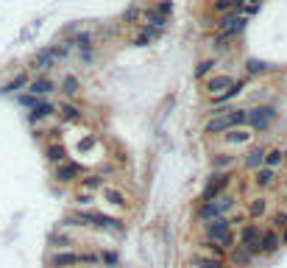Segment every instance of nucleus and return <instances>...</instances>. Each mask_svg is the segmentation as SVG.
I'll list each match as a JSON object with an SVG mask.
<instances>
[{
	"mask_svg": "<svg viewBox=\"0 0 287 268\" xmlns=\"http://www.w3.org/2000/svg\"><path fill=\"white\" fill-rule=\"evenodd\" d=\"M245 120H248V112H243V109H229L226 115H215V120L206 123V132L220 134V132H226V129H231V126H243Z\"/></svg>",
	"mask_w": 287,
	"mask_h": 268,
	"instance_id": "nucleus-1",
	"label": "nucleus"
},
{
	"mask_svg": "<svg viewBox=\"0 0 287 268\" xmlns=\"http://www.w3.org/2000/svg\"><path fill=\"white\" fill-rule=\"evenodd\" d=\"M206 235H209V240L212 243H223V249L226 246H231V235H229V221L226 218H212V224H206Z\"/></svg>",
	"mask_w": 287,
	"mask_h": 268,
	"instance_id": "nucleus-2",
	"label": "nucleus"
},
{
	"mask_svg": "<svg viewBox=\"0 0 287 268\" xmlns=\"http://www.w3.org/2000/svg\"><path fill=\"white\" fill-rule=\"evenodd\" d=\"M248 120H251V126L254 129H268L271 126V120H276V109L273 106H259V109H254L251 115H248Z\"/></svg>",
	"mask_w": 287,
	"mask_h": 268,
	"instance_id": "nucleus-3",
	"label": "nucleus"
},
{
	"mask_svg": "<svg viewBox=\"0 0 287 268\" xmlns=\"http://www.w3.org/2000/svg\"><path fill=\"white\" fill-rule=\"evenodd\" d=\"M229 179H231L229 173H215V176H212V182L206 184V190H203V201H212L215 196H220V193L229 187Z\"/></svg>",
	"mask_w": 287,
	"mask_h": 268,
	"instance_id": "nucleus-4",
	"label": "nucleus"
},
{
	"mask_svg": "<svg viewBox=\"0 0 287 268\" xmlns=\"http://www.w3.org/2000/svg\"><path fill=\"white\" fill-rule=\"evenodd\" d=\"M257 243H259V226L248 224V226L243 229V232H240V246H243L248 254H254V252H259Z\"/></svg>",
	"mask_w": 287,
	"mask_h": 268,
	"instance_id": "nucleus-5",
	"label": "nucleus"
},
{
	"mask_svg": "<svg viewBox=\"0 0 287 268\" xmlns=\"http://www.w3.org/2000/svg\"><path fill=\"white\" fill-rule=\"evenodd\" d=\"M257 246H259V252L273 254L276 249L282 246V240H279V235H276V232H262V235H259V243H257Z\"/></svg>",
	"mask_w": 287,
	"mask_h": 268,
	"instance_id": "nucleus-6",
	"label": "nucleus"
},
{
	"mask_svg": "<svg viewBox=\"0 0 287 268\" xmlns=\"http://www.w3.org/2000/svg\"><path fill=\"white\" fill-rule=\"evenodd\" d=\"M78 173H81V165H76V162H59V168H56L59 182H73Z\"/></svg>",
	"mask_w": 287,
	"mask_h": 268,
	"instance_id": "nucleus-7",
	"label": "nucleus"
},
{
	"mask_svg": "<svg viewBox=\"0 0 287 268\" xmlns=\"http://www.w3.org/2000/svg\"><path fill=\"white\" fill-rule=\"evenodd\" d=\"M81 263V254H67V252H59L50 257V266L56 268H70V266H78Z\"/></svg>",
	"mask_w": 287,
	"mask_h": 268,
	"instance_id": "nucleus-8",
	"label": "nucleus"
},
{
	"mask_svg": "<svg viewBox=\"0 0 287 268\" xmlns=\"http://www.w3.org/2000/svg\"><path fill=\"white\" fill-rule=\"evenodd\" d=\"M234 81H231L229 76H215V78H209L206 81V92H212V95H220V92L226 90V87H231Z\"/></svg>",
	"mask_w": 287,
	"mask_h": 268,
	"instance_id": "nucleus-9",
	"label": "nucleus"
},
{
	"mask_svg": "<svg viewBox=\"0 0 287 268\" xmlns=\"http://www.w3.org/2000/svg\"><path fill=\"white\" fill-rule=\"evenodd\" d=\"M145 22H148V28L159 31V28H165V22H168V17H165V14H159L156 8H148V11H145Z\"/></svg>",
	"mask_w": 287,
	"mask_h": 268,
	"instance_id": "nucleus-10",
	"label": "nucleus"
},
{
	"mask_svg": "<svg viewBox=\"0 0 287 268\" xmlns=\"http://www.w3.org/2000/svg\"><path fill=\"white\" fill-rule=\"evenodd\" d=\"M243 87H245V81H237V84H231V87H226L220 95H215V104H226V101H231L234 95H240L243 92Z\"/></svg>",
	"mask_w": 287,
	"mask_h": 268,
	"instance_id": "nucleus-11",
	"label": "nucleus"
},
{
	"mask_svg": "<svg viewBox=\"0 0 287 268\" xmlns=\"http://www.w3.org/2000/svg\"><path fill=\"white\" fill-rule=\"evenodd\" d=\"M50 112H53V106H50V104H34V109H31L28 120H31V123H39V120H45Z\"/></svg>",
	"mask_w": 287,
	"mask_h": 268,
	"instance_id": "nucleus-12",
	"label": "nucleus"
},
{
	"mask_svg": "<svg viewBox=\"0 0 287 268\" xmlns=\"http://www.w3.org/2000/svg\"><path fill=\"white\" fill-rule=\"evenodd\" d=\"M220 215V207L215 204V201H203V207L198 210V218L201 221H212V218H217Z\"/></svg>",
	"mask_w": 287,
	"mask_h": 268,
	"instance_id": "nucleus-13",
	"label": "nucleus"
},
{
	"mask_svg": "<svg viewBox=\"0 0 287 268\" xmlns=\"http://www.w3.org/2000/svg\"><path fill=\"white\" fill-rule=\"evenodd\" d=\"M28 87H31V95H45V92L53 90V81H50V78H36Z\"/></svg>",
	"mask_w": 287,
	"mask_h": 268,
	"instance_id": "nucleus-14",
	"label": "nucleus"
},
{
	"mask_svg": "<svg viewBox=\"0 0 287 268\" xmlns=\"http://www.w3.org/2000/svg\"><path fill=\"white\" fill-rule=\"evenodd\" d=\"M245 67H248V73H251V76H259V73H271V70H273V64L259 62V59H248V62H245Z\"/></svg>",
	"mask_w": 287,
	"mask_h": 268,
	"instance_id": "nucleus-15",
	"label": "nucleus"
},
{
	"mask_svg": "<svg viewBox=\"0 0 287 268\" xmlns=\"http://www.w3.org/2000/svg\"><path fill=\"white\" fill-rule=\"evenodd\" d=\"M56 62V53H53V50H42V53H36V67H39V70H45V67H50V64Z\"/></svg>",
	"mask_w": 287,
	"mask_h": 268,
	"instance_id": "nucleus-16",
	"label": "nucleus"
},
{
	"mask_svg": "<svg viewBox=\"0 0 287 268\" xmlns=\"http://www.w3.org/2000/svg\"><path fill=\"white\" fill-rule=\"evenodd\" d=\"M245 165H248V168H262V165H265V151L254 148L251 154H248V159H245Z\"/></svg>",
	"mask_w": 287,
	"mask_h": 268,
	"instance_id": "nucleus-17",
	"label": "nucleus"
},
{
	"mask_svg": "<svg viewBox=\"0 0 287 268\" xmlns=\"http://www.w3.org/2000/svg\"><path fill=\"white\" fill-rule=\"evenodd\" d=\"M25 84H28V76H17L14 81H8V84L3 87V90H0V92H6V95H11V92H14V90H20V87H25Z\"/></svg>",
	"mask_w": 287,
	"mask_h": 268,
	"instance_id": "nucleus-18",
	"label": "nucleus"
},
{
	"mask_svg": "<svg viewBox=\"0 0 287 268\" xmlns=\"http://www.w3.org/2000/svg\"><path fill=\"white\" fill-rule=\"evenodd\" d=\"M154 36H156V31H154V28H148V25H145V31H142V34L137 36V39H134V45H137V48H145V45L151 42Z\"/></svg>",
	"mask_w": 287,
	"mask_h": 268,
	"instance_id": "nucleus-19",
	"label": "nucleus"
},
{
	"mask_svg": "<svg viewBox=\"0 0 287 268\" xmlns=\"http://www.w3.org/2000/svg\"><path fill=\"white\" fill-rule=\"evenodd\" d=\"M271 182H273V168H259L257 170V184L265 187V184H271Z\"/></svg>",
	"mask_w": 287,
	"mask_h": 268,
	"instance_id": "nucleus-20",
	"label": "nucleus"
},
{
	"mask_svg": "<svg viewBox=\"0 0 287 268\" xmlns=\"http://www.w3.org/2000/svg\"><path fill=\"white\" fill-rule=\"evenodd\" d=\"M62 90H64V95H78V78L67 76L64 78V84H62Z\"/></svg>",
	"mask_w": 287,
	"mask_h": 268,
	"instance_id": "nucleus-21",
	"label": "nucleus"
},
{
	"mask_svg": "<svg viewBox=\"0 0 287 268\" xmlns=\"http://www.w3.org/2000/svg\"><path fill=\"white\" fill-rule=\"evenodd\" d=\"M192 263H195L198 268H223L220 260H206V257H192Z\"/></svg>",
	"mask_w": 287,
	"mask_h": 268,
	"instance_id": "nucleus-22",
	"label": "nucleus"
},
{
	"mask_svg": "<svg viewBox=\"0 0 287 268\" xmlns=\"http://www.w3.org/2000/svg\"><path fill=\"white\" fill-rule=\"evenodd\" d=\"M62 112H64V118H67V120H81V109L73 106V104H64Z\"/></svg>",
	"mask_w": 287,
	"mask_h": 268,
	"instance_id": "nucleus-23",
	"label": "nucleus"
},
{
	"mask_svg": "<svg viewBox=\"0 0 287 268\" xmlns=\"http://www.w3.org/2000/svg\"><path fill=\"white\" fill-rule=\"evenodd\" d=\"M234 22H237V11H226V14L220 17V22H217V28H229Z\"/></svg>",
	"mask_w": 287,
	"mask_h": 268,
	"instance_id": "nucleus-24",
	"label": "nucleus"
},
{
	"mask_svg": "<svg viewBox=\"0 0 287 268\" xmlns=\"http://www.w3.org/2000/svg\"><path fill=\"white\" fill-rule=\"evenodd\" d=\"M48 159H50V162H62V159H64L62 145H50V148H48Z\"/></svg>",
	"mask_w": 287,
	"mask_h": 268,
	"instance_id": "nucleus-25",
	"label": "nucleus"
},
{
	"mask_svg": "<svg viewBox=\"0 0 287 268\" xmlns=\"http://www.w3.org/2000/svg\"><path fill=\"white\" fill-rule=\"evenodd\" d=\"M248 137H251V134H248V132H237V129H234V132H229V134H226V140H229V142H245V140H248Z\"/></svg>",
	"mask_w": 287,
	"mask_h": 268,
	"instance_id": "nucleus-26",
	"label": "nucleus"
},
{
	"mask_svg": "<svg viewBox=\"0 0 287 268\" xmlns=\"http://www.w3.org/2000/svg\"><path fill=\"white\" fill-rule=\"evenodd\" d=\"M212 67H215V62H212V59H206V62H201V64H198V67H195V78H203V76H206V73L212 70Z\"/></svg>",
	"mask_w": 287,
	"mask_h": 268,
	"instance_id": "nucleus-27",
	"label": "nucleus"
},
{
	"mask_svg": "<svg viewBox=\"0 0 287 268\" xmlns=\"http://www.w3.org/2000/svg\"><path fill=\"white\" fill-rule=\"evenodd\" d=\"M279 162H282V151H271V154H265V165H268V168H276Z\"/></svg>",
	"mask_w": 287,
	"mask_h": 268,
	"instance_id": "nucleus-28",
	"label": "nucleus"
},
{
	"mask_svg": "<svg viewBox=\"0 0 287 268\" xmlns=\"http://www.w3.org/2000/svg\"><path fill=\"white\" fill-rule=\"evenodd\" d=\"M265 212V198H254L251 201V215L257 218V215H262Z\"/></svg>",
	"mask_w": 287,
	"mask_h": 268,
	"instance_id": "nucleus-29",
	"label": "nucleus"
},
{
	"mask_svg": "<svg viewBox=\"0 0 287 268\" xmlns=\"http://www.w3.org/2000/svg\"><path fill=\"white\" fill-rule=\"evenodd\" d=\"M215 11H217V14H226V11H231V0H215Z\"/></svg>",
	"mask_w": 287,
	"mask_h": 268,
	"instance_id": "nucleus-30",
	"label": "nucleus"
},
{
	"mask_svg": "<svg viewBox=\"0 0 287 268\" xmlns=\"http://www.w3.org/2000/svg\"><path fill=\"white\" fill-rule=\"evenodd\" d=\"M212 165H215V168H226V165H231V156L220 154V156H215V159H212Z\"/></svg>",
	"mask_w": 287,
	"mask_h": 268,
	"instance_id": "nucleus-31",
	"label": "nucleus"
},
{
	"mask_svg": "<svg viewBox=\"0 0 287 268\" xmlns=\"http://www.w3.org/2000/svg\"><path fill=\"white\" fill-rule=\"evenodd\" d=\"M106 198H109V201H112V204H126V201H123V196H120L117 190H106Z\"/></svg>",
	"mask_w": 287,
	"mask_h": 268,
	"instance_id": "nucleus-32",
	"label": "nucleus"
},
{
	"mask_svg": "<svg viewBox=\"0 0 287 268\" xmlns=\"http://www.w3.org/2000/svg\"><path fill=\"white\" fill-rule=\"evenodd\" d=\"M73 42H76L78 48H84V50H87V48H90V34H78L76 39H73Z\"/></svg>",
	"mask_w": 287,
	"mask_h": 268,
	"instance_id": "nucleus-33",
	"label": "nucleus"
},
{
	"mask_svg": "<svg viewBox=\"0 0 287 268\" xmlns=\"http://www.w3.org/2000/svg\"><path fill=\"white\" fill-rule=\"evenodd\" d=\"M231 204H234V198H231V196H220V198H217V207H220V212L229 210Z\"/></svg>",
	"mask_w": 287,
	"mask_h": 268,
	"instance_id": "nucleus-34",
	"label": "nucleus"
},
{
	"mask_svg": "<svg viewBox=\"0 0 287 268\" xmlns=\"http://www.w3.org/2000/svg\"><path fill=\"white\" fill-rule=\"evenodd\" d=\"M156 11H159V14H165V17H168L170 11H173V3H170V0H165V3H159V6H156Z\"/></svg>",
	"mask_w": 287,
	"mask_h": 268,
	"instance_id": "nucleus-35",
	"label": "nucleus"
},
{
	"mask_svg": "<svg viewBox=\"0 0 287 268\" xmlns=\"http://www.w3.org/2000/svg\"><path fill=\"white\" fill-rule=\"evenodd\" d=\"M98 184H100V176H90V179H84V190H92Z\"/></svg>",
	"mask_w": 287,
	"mask_h": 268,
	"instance_id": "nucleus-36",
	"label": "nucleus"
},
{
	"mask_svg": "<svg viewBox=\"0 0 287 268\" xmlns=\"http://www.w3.org/2000/svg\"><path fill=\"white\" fill-rule=\"evenodd\" d=\"M273 224H276V226H287V212H276V215H273Z\"/></svg>",
	"mask_w": 287,
	"mask_h": 268,
	"instance_id": "nucleus-37",
	"label": "nucleus"
},
{
	"mask_svg": "<svg viewBox=\"0 0 287 268\" xmlns=\"http://www.w3.org/2000/svg\"><path fill=\"white\" fill-rule=\"evenodd\" d=\"M137 17H140V8H128V11H126V22L137 20Z\"/></svg>",
	"mask_w": 287,
	"mask_h": 268,
	"instance_id": "nucleus-38",
	"label": "nucleus"
},
{
	"mask_svg": "<svg viewBox=\"0 0 287 268\" xmlns=\"http://www.w3.org/2000/svg\"><path fill=\"white\" fill-rule=\"evenodd\" d=\"M20 104H25V106H34V104H36V95H22V98H20Z\"/></svg>",
	"mask_w": 287,
	"mask_h": 268,
	"instance_id": "nucleus-39",
	"label": "nucleus"
},
{
	"mask_svg": "<svg viewBox=\"0 0 287 268\" xmlns=\"http://www.w3.org/2000/svg\"><path fill=\"white\" fill-rule=\"evenodd\" d=\"M245 260H248V252H245V249L243 252H234V263H245Z\"/></svg>",
	"mask_w": 287,
	"mask_h": 268,
	"instance_id": "nucleus-40",
	"label": "nucleus"
},
{
	"mask_svg": "<svg viewBox=\"0 0 287 268\" xmlns=\"http://www.w3.org/2000/svg\"><path fill=\"white\" fill-rule=\"evenodd\" d=\"M245 8V0H231V11H243Z\"/></svg>",
	"mask_w": 287,
	"mask_h": 268,
	"instance_id": "nucleus-41",
	"label": "nucleus"
},
{
	"mask_svg": "<svg viewBox=\"0 0 287 268\" xmlns=\"http://www.w3.org/2000/svg\"><path fill=\"white\" fill-rule=\"evenodd\" d=\"M103 260L109 263V266H114V263H117V254H103Z\"/></svg>",
	"mask_w": 287,
	"mask_h": 268,
	"instance_id": "nucleus-42",
	"label": "nucleus"
},
{
	"mask_svg": "<svg viewBox=\"0 0 287 268\" xmlns=\"http://www.w3.org/2000/svg\"><path fill=\"white\" fill-rule=\"evenodd\" d=\"M282 243H287V226H285V235H282Z\"/></svg>",
	"mask_w": 287,
	"mask_h": 268,
	"instance_id": "nucleus-43",
	"label": "nucleus"
},
{
	"mask_svg": "<svg viewBox=\"0 0 287 268\" xmlns=\"http://www.w3.org/2000/svg\"><path fill=\"white\" fill-rule=\"evenodd\" d=\"M254 6H259V0H254Z\"/></svg>",
	"mask_w": 287,
	"mask_h": 268,
	"instance_id": "nucleus-44",
	"label": "nucleus"
}]
</instances>
